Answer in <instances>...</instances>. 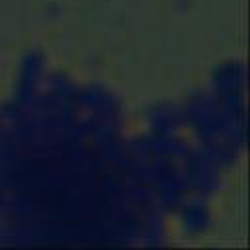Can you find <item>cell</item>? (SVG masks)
Here are the masks:
<instances>
[{
    "mask_svg": "<svg viewBox=\"0 0 250 250\" xmlns=\"http://www.w3.org/2000/svg\"><path fill=\"white\" fill-rule=\"evenodd\" d=\"M20 195L31 221L49 230L43 248H119L113 232L125 221L119 172L72 150L37 152L20 174Z\"/></svg>",
    "mask_w": 250,
    "mask_h": 250,
    "instance_id": "6da1fadb",
    "label": "cell"
}]
</instances>
